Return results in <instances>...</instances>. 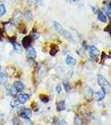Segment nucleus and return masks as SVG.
<instances>
[{
  "mask_svg": "<svg viewBox=\"0 0 111 125\" xmlns=\"http://www.w3.org/2000/svg\"><path fill=\"white\" fill-rule=\"evenodd\" d=\"M53 24H54V27H55V29L60 34V35L63 36V37L65 38L66 39H67L68 41H71V42L74 41L71 34H70L68 31H66V29H64L63 28H62V26L60 25L59 23H57V22H54Z\"/></svg>",
  "mask_w": 111,
  "mask_h": 125,
  "instance_id": "nucleus-1",
  "label": "nucleus"
},
{
  "mask_svg": "<svg viewBox=\"0 0 111 125\" xmlns=\"http://www.w3.org/2000/svg\"><path fill=\"white\" fill-rule=\"evenodd\" d=\"M98 83L99 85L101 87V88L103 90H104L106 93L109 92L110 88V85L109 83V82L107 81V79L104 77L103 75H98Z\"/></svg>",
  "mask_w": 111,
  "mask_h": 125,
  "instance_id": "nucleus-2",
  "label": "nucleus"
},
{
  "mask_svg": "<svg viewBox=\"0 0 111 125\" xmlns=\"http://www.w3.org/2000/svg\"><path fill=\"white\" fill-rule=\"evenodd\" d=\"M19 114L22 118H26V119H29L32 117V112L28 109V108H22V109L19 111Z\"/></svg>",
  "mask_w": 111,
  "mask_h": 125,
  "instance_id": "nucleus-3",
  "label": "nucleus"
},
{
  "mask_svg": "<svg viewBox=\"0 0 111 125\" xmlns=\"http://www.w3.org/2000/svg\"><path fill=\"white\" fill-rule=\"evenodd\" d=\"M89 53H90V57L93 58H96L99 56V54H100V52H99L98 48L96 47H94V46H91V47L90 48Z\"/></svg>",
  "mask_w": 111,
  "mask_h": 125,
  "instance_id": "nucleus-4",
  "label": "nucleus"
},
{
  "mask_svg": "<svg viewBox=\"0 0 111 125\" xmlns=\"http://www.w3.org/2000/svg\"><path fill=\"white\" fill-rule=\"evenodd\" d=\"M28 98H29V95L25 94H19L17 95V101L19 102V104H25Z\"/></svg>",
  "mask_w": 111,
  "mask_h": 125,
  "instance_id": "nucleus-5",
  "label": "nucleus"
},
{
  "mask_svg": "<svg viewBox=\"0 0 111 125\" xmlns=\"http://www.w3.org/2000/svg\"><path fill=\"white\" fill-rule=\"evenodd\" d=\"M22 42H23V45L24 48H29L30 44L32 43V37L31 36H26V37L23 38V39Z\"/></svg>",
  "mask_w": 111,
  "mask_h": 125,
  "instance_id": "nucleus-6",
  "label": "nucleus"
},
{
  "mask_svg": "<svg viewBox=\"0 0 111 125\" xmlns=\"http://www.w3.org/2000/svg\"><path fill=\"white\" fill-rule=\"evenodd\" d=\"M105 94H106V92L104 91V90H103L102 88H101V90L96 92L95 94H94V95H95V97H96V98H97L98 101H101L102 99H104V97H105Z\"/></svg>",
  "mask_w": 111,
  "mask_h": 125,
  "instance_id": "nucleus-7",
  "label": "nucleus"
},
{
  "mask_svg": "<svg viewBox=\"0 0 111 125\" xmlns=\"http://www.w3.org/2000/svg\"><path fill=\"white\" fill-rule=\"evenodd\" d=\"M27 57L30 58H35L36 56H37V53H36L35 49L33 48H27Z\"/></svg>",
  "mask_w": 111,
  "mask_h": 125,
  "instance_id": "nucleus-8",
  "label": "nucleus"
},
{
  "mask_svg": "<svg viewBox=\"0 0 111 125\" xmlns=\"http://www.w3.org/2000/svg\"><path fill=\"white\" fill-rule=\"evenodd\" d=\"M12 43H13V45L14 51H15L17 53H21L22 51H23L22 46L20 45L18 43H17V42H12Z\"/></svg>",
  "mask_w": 111,
  "mask_h": 125,
  "instance_id": "nucleus-9",
  "label": "nucleus"
},
{
  "mask_svg": "<svg viewBox=\"0 0 111 125\" xmlns=\"http://www.w3.org/2000/svg\"><path fill=\"white\" fill-rule=\"evenodd\" d=\"M13 86H14V88H16V89L17 90V92H21V91H23V90L24 89V85H23V83L22 82H20V81H17V82H15L13 83Z\"/></svg>",
  "mask_w": 111,
  "mask_h": 125,
  "instance_id": "nucleus-10",
  "label": "nucleus"
},
{
  "mask_svg": "<svg viewBox=\"0 0 111 125\" xmlns=\"http://www.w3.org/2000/svg\"><path fill=\"white\" fill-rule=\"evenodd\" d=\"M66 64H67V65H71V66L76 65V59H75L74 58H72L70 55H68L67 57H66Z\"/></svg>",
  "mask_w": 111,
  "mask_h": 125,
  "instance_id": "nucleus-11",
  "label": "nucleus"
},
{
  "mask_svg": "<svg viewBox=\"0 0 111 125\" xmlns=\"http://www.w3.org/2000/svg\"><path fill=\"white\" fill-rule=\"evenodd\" d=\"M8 93L10 96H16L17 94V90L14 88V86H10L9 88H8Z\"/></svg>",
  "mask_w": 111,
  "mask_h": 125,
  "instance_id": "nucleus-12",
  "label": "nucleus"
},
{
  "mask_svg": "<svg viewBox=\"0 0 111 125\" xmlns=\"http://www.w3.org/2000/svg\"><path fill=\"white\" fill-rule=\"evenodd\" d=\"M98 19L100 20V22H102V23H105L107 21V19H106V16L104 14V13L101 11H99L98 12Z\"/></svg>",
  "mask_w": 111,
  "mask_h": 125,
  "instance_id": "nucleus-13",
  "label": "nucleus"
},
{
  "mask_svg": "<svg viewBox=\"0 0 111 125\" xmlns=\"http://www.w3.org/2000/svg\"><path fill=\"white\" fill-rule=\"evenodd\" d=\"M7 82V75L4 73H0V84H4Z\"/></svg>",
  "mask_w": 111,
  "mask_h": 125,
  "instance_id": "nucleus-14",
  "label": "nucleus"
},
{
  "mask_svg": "<svg viewBox=\"0 0 111 125\" xmlns=\"http://www.w3.org/2000/svg\"><path fill=\"white\" fill-rule=\"evenodd\" d=\"M65 109V101H60L57 104V111Z\"/></svg>",
  "mask_w": 111,
  "mask_h": 125,
  "instance_id": "nucleus-15",
  "label": "nucleus"
},
{
  "mask_svg": "<svg viewBox=\"0 0 111 125\" xmlns=\"http://www.w3.org/2000/svg\"><path fill=\"white\" fill-rule=\"evenodd\" d=\"M6 13V9L5 6L3 4H0V16L4 15V13Z\"/></svg>",
  "mask_w": 111,
  "mask_h": 125,
  "instance_id": "nucleus-16",
  "label": "nucleus"
},
{
  "mask_svg": "<svg viewBox=\"0 0 111 125\" xmlns=\"http://www.w3.org/2000/svg\"><path fill=\"white\" fill-rule=\"evenodd\" d=\"M63 84H64V88H65L66 91L69 92L70 91V84H69V83H68L67 81H65Z\"/></svg>",
  "mask_w": 111,
  "mask_h": 125,
  "instance_id": "nucleus-17",
  "label": "nucleus"
},
{
  "mask_svg": "<svg viewBox=\"0 0 111 125\" xmlns=\"http://www.w3.org/2000/svg\"><path fill=\"white\" fill-rule=\"evenodd\" d=\"M57 52H58V48L57 47H56V48H51V51H50V54H51V56H55Z\"/></svg>",
  "mask_w": 111,
  "mask_h": 125,
  "instance_id": "nucleus-18",
  "label": "nucleus"
},
{
  "mask_svg": "<svg viewBox=\"0 0 111 125\" xmlns=\"http://www.w3.org/2000/svg\"><path fill=\"white\" fill-rule=\"evenodd\" d=\"M81 120H80V118H79L78 116H76V118H75V124H81Z\"/></svg>",
  "mask_w": 111,
  "mask_h": 125,
  "instance_id": "nucleus-19",
  "label": "nucleus"
},
{
  "mask_svg": "<svg viewBox=\"0 0 111 125\" xmlns=\"http://www.w3.org/2000/svg\"><path fill=\"white\" fill-rule=\"evenodd\" d=\"M41 98L42 101L44 102V103H46V102L48 101V98H47V97H45V98H44V97L41 96V98Z\"/></svg>",
  "mask_w": 111,
  "mask_h": 125,
  "instance_id": "nucleus-20",
  "label": "nucleus"
},
{
  "mask_svg": "<svg viewBox=\"0 0 111 125\" xmlns=\"http://www.w3.org/2000/svg\"><path fill=\"white\" fill-rule=\"evenodd\" d=\"M92 9H93V12H94V13H98L99 9H98L97 7H92Z\"/></svg>",
  "mask_w": 111,
  "mask_h": 125,
  "instance_id": "nucleus-21",
  "label": "nucleus"
},
{
  "mask_svg": "<svg viewBox=\"0 0 111 125\" xmlns=\"http://www.w3.org/2000/svg\"><path fill=\"white\" fill-rule=\"evenodd\" d=\"M17 122H18V120H17V118H13V124H19L20 123H17Z\"/></svg>",
  "mask_w": 111,
  "mask_h": 125,
  "instance_id": "nucleus-22",
  "label": "nucleus"
},
{
  "mask_svg": "<svg viewBox=\"0 0 111 125\" xmlns=\"http://www.w3.org/2000/svg\"><path fill=\"white\" fill-rule=\"evenodd\" d=\"M56 91H57V93H60V92H61V87H60V86H57V88H56Z\"/></svg>",
  "mask_w": 111,
  "mask_h": 125,
  "instance_id": "nucleus-23",
  "label": "nucleus"
},
{
  "mask_svg": "<svg viewBox=\"0 0 111 125\" xmlns=\"http://www.w3.org/2000/svg\"><path fill=\"white\" fill-rule=\"evenodd\" d=\"M73 1H80V0H73Z\"/></svg>",
  "mask_w": 111,
  "mask_h": 125,
  "instance_id": "nucleus-24",
  "label": "nucleus"
},
{
  "mask_svg": "<svg viewBox=\"0 0 111 125\" xmlns=\"http://www.w3.org/2000/svg\"><path fill=\"white\" fill-rule=\"evenodd\" d=\"M36 1H37V2H39V1H41V0H36Z\"/></svg>",
  "mask_w": 111,
  "mask_h": 125,
  "instance_id": "nucleus-25",
  "label": "nucleus"
},
{
  "mask_svg": "<svg viewBox=\"0 0 111 125\" xmlns=\"http://www.w3.org/2000/svg\"><path fill=\"white\" fill-rule=\"evenodd\" d=\"M0 68H1V66H0Z\"/></svg>",
  "mask_w": 111,
  "mask_h": 125,
  "instance_id": "nucleus-26",
  "label": "nucleus"
}]
</instances>
